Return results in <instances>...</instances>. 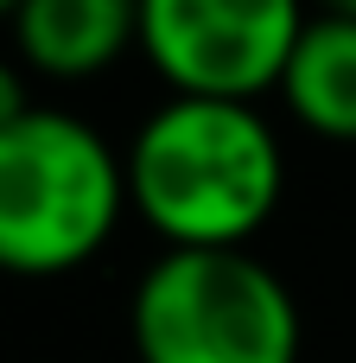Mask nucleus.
<instances>
[{
  "mask_svg": "<svg viewBox=\"0 0 356 363\" xmlns=\"http://www.w3.org/2000/svg\"><path fill=\"white\" fill-rule=\"evenodd\" d=\"M13 45L25 70L76 83L140 51V6L134 0H25L13 6Z\"/></svg>",
  "mask_w": 356,
  "mask_h": 363,
  "instance_id": "5",
  "label": "nucleus"
},
{
  "mask_svg": "<svg viewBox=\"0 0 356 363\" xmlns=\"http://www.w3.org/2000/svg\"><path fill=\"white\" fill-rule=\"evenodd\" d=\"M121 217L127 166L83 115L32 108L0 134V274H70L108 249Z\"/></svg>",
  "mask_w": 356,
  "mask_h": 363,
  "instance_id": "2",
  "label": "nucleus"
},
{
  "mask_svg": "<svg viewBox=\"0 0 356 363\" xmlns=\"http://www.w3.org/2000/svg\"><path fill=\"white\" fill-rule=\"evenodd\" d=\"M32 108H38V102L25 96V70H19L13 57H0V134H6V128H19Z\"/></svg>",
  "mask_w": 356,
  "mask_h": 363,
  "instance_id": "7",
  "label": "nucleus"
},
{
  "mask_svg": "<svg viewBox=\"0 0 356 363\" xmlns=\"http://www.w3.org/2000/svg\"><path fill=\"white\" fill-rule=\"evenodd\" d=\"M280 102L318 140L356 147V0L306 13L299 45H293L287 77H280Z\"/></svg>",
  "mask_w": 356,
  "mask_h": 363,
  "instance_id": "6",
  "label": "nucleus"
},
{
  "mask_svg": "<svg viewBox=\"0 0 356 363\" xmlns=\"http://www.w3.org/2000/svg\"><path fill=\"white\" fill-rule=\"evenodd\" d=\"M140 363H299L293 287L248 249H166L127 300Z\"/></svg>",
  "mask_w": 356,
  "mask_h": 363,
  "instance_id": "3",
  "label": "nucleus"
},
{
  "mask_svg": "<svg viewBox=\"0 0 356 363\" xmlns=\"http://www.w3.org/2000/svg\"><path fill=\"white\" fill-rule=\"evenodd\" d=\"M306 13L293 0H147L140 57L185 102H248L280 96L287 57Z\"/></svg>",
  "mask_w": 356,
  "mask_h": 363,
  "instance_id": "4",
  "label": "nucleus"
},
{
  "mask_svg": "<svg viewBox=\"0 0 356 363\" xmlns=\"http://www.w3.org/2000/svg\"><path fill=\"white\" fill-rule=\"evenodd\" d=\"M121 166L127 211L166 249H248L287 198L280 134L248 102L166 96L134 128Z\"/></svg>",
  "mask_w": 356,
  "mask_h": 363,
  "instance_id": "1",
  "label": "nucleus"
}]
</instances>
